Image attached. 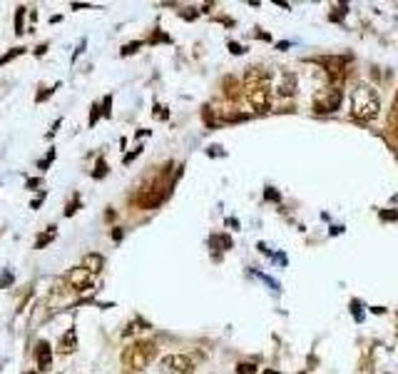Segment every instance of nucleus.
I'll use <instances>...</instances> for the list:
<instances>
[{
	"label": "nucleus",
	"mask_w": 398,
	"mask_h": 374,
	"mask_svg": "<svg viewBox=\"0 0 398 374\" xmlns=\"http://www.w3.org/2000/svg\"><path fill=\"white\" fill-rule=\"evenodd\" d=\"M244 95L249 100V105L257 112H266L269 110V73L262 68H252L242 80Z\"/></svg>",
	"instance_id": "nucleus-1"
},
{
	"label": "nucleus",
	"mask_w": 398,
	"mask_h": 374,
	"mask_svg": "<svg viewBox=\"0 0 398 374\" xmlns=\"http://www.w3.org/2000/svg\"><path fill=\"white\" fill-rule=\"evenodd\" d=\"M351 112L361 122H371L381 115V97L371 85H358L351 95Z\"/></svg>",
	"instance_id": "nucleus-2"
},
{
	"label": "nucleus",
	"mask_w": 398,
	"mask_h": 374,
	"mask_svg": "<svg viewBox=\"0 0 398 374\" xmlns=\"http://www.w3.org/2000/svg\"><path fill=\"white\" fill-rule=\"evenodd\" d=\"M154 357H157V342H152V339H137L134 344H130L122 352V364L130 372H142Z\"/></svg>",
	"instance_id": "nucleus-3"
},
{
	"label": "nucleus",
	"mask_w": 398,
	"mask_h": 374,
	"mask_svg": "<svg viewBox=\"0 0 398 374\" xmlns=\"http://www.w3.org/2000/svg\"><path fill=\"white\" fill-rule=\"evenodd\" d=\"M164 197H167V187H164V185L159 182V177H157V180H152L147 187H142V190L134 195V205L142 207V210H152V207L162 205Z\"/></svg>",
	"instance_id": "nucleus-4"
},
{
	"label": "nucleus",
	"mask_w": 398,
	"mask_h": 374,
	"mask_svg": "<svg viewBox=\"0 0 398 374\" xmlns=\"http://www.w3.org/2000/svg\"><path fill=\"white\" fill-rule=\"evenodd\" d=\"M341 100H343V90L338 85H329L314 97V110L316 112H336L341 107Z\"/></svg>",
	"instance_id": "nucleus-5"
},
{
	"label": "nucleus",
	"mask_w": 398,
	"mask_h": 374,
	"mask_svg": "<svg viewBox=\"0 0 398 374\" xmlns=\"http://www.w3.org/2000/svg\"><path fill=\"white\" fill-rule=\"evenodd\" d=\"M162 374H194V364L187 354H167L159 362Z\"/></svg>",
	"instance_id": "nucleus-6"
},
{
	"label": "nucleus",
	"mask_w": 398,
	"mask_h": 374,
	"mask_svg": "<svg viewBox=\"0 0 398 374\" xmlns=\"http://www.w3.org/2000/svg\"><path fill=\"white\" fill-rule=\"evenodd\" d=\"M92 277H95V275H90V272L80 265V267L70 270V275L65 277V282H67V287H70L72 292H77V295H80V292H85V290H90V287H92Z\"/></svg>",
	"instance_id": "nucleus-7"
},
{
	"label": "nucleus",
	"mask_w": 398,
	"mask_h": 374,
	"mask_svg": "<svg viewBox=\"0 0 398 374\" xmlns=\"http://www.w3.org/2000/svg\"><path fill=\"white\" fill-rule=\"evenodd\" d=\"M35 362H38V372H50V367H53V349H50L48 339H38L35 342Z\"/></svg>",
	"instance_id": "nucleus-8"
},
{
	"label": "nucleus",
	"mask_w": 398,
	"mask_h": 374,
	"mask_svg": "<svg viewBox=\"0 0 398 374\" xmlns=\"http://www.w3.org/2000/svg\"><path fill=\"white\" fill-rule=\"evenodd\" d=\"M321 63L326 65V73H329V77H331L333 82L346 80V63H343V58H326Z\"/></svg>",
	"instance_id": "nucleus-9"
},
{
	"label": "nucleus",
	"mask_w": 398,
	"mask_h": 374,
	"mask_svg": "<svg viewBox=\"0 0 398 374\" xmlns=\"http://www.w3.org/2000/svg\"><path fill=\"white\" fill-rule=\"evenodd\" d=\"M75 349H77V332H75V327H70L58 342V352L60 354H72Z\"/></svg>",
	"instance_id": "nucleus-10"
},
{
	"label": "nucleus",
	"mask_w": 398,
	"mask_h": 374,
	"mask_svg": "<svg viewBox=\"0 0 398 374\" xmlns=\"http://www.w3.org/2000/svg\"><path fill=\"white\" fill-rule=\"evenodd\" d=\"M296 87H299V85H296V75L284 73L281 80H279V90H276V92H279L281 97H291V95H296Z\"/></svg>",
	"instance_id": "nucleus-11"
},
{
	"label": "nucleus",
	"mask_w": 398,
	"mask_h": 374,
	"mask_svg": "<svg viewBox=\"0 0 398 374\" xmlns=\"http://www.w3.org/2000/svg\"><path fill=\"white\" fill-rule=\"evenodd\" d=\"M82 267H85L90 275H97V272H102V267H105V260H102V255H97V252H90V255H85V260H82Z\"/></svg>",
	"instance_id": "nucleus-12"
},
{
	"label": "nucleus",
	"mask_w": 398,
	"mask_h": 374,
	"mask_svg": "<svg viewBox=\"0 0 398 374\" xmlns=\"http://www.w3.org/2000/svg\"><path fill=\"white\" fill-rule=\"evenodd\" d=\"M242 90H244V87H242L234 77H227V80H224V95H227L229 100H239V97H242Z\"/></svg>",
	"instance_id": "nucleus-13"
},
{
	"label": "nucleus",
	"mask_w": 398,
	"mask_h": 374,
	"mask_svg": "<svg viewBox=\"0 0 398 374\" xmlns=\"http://www.w3.org/2000/svg\"><path fill=\"white\" fill-rule=\"evenodd\" d=\"M55 237H58V227H55V224H50V227H48L43 234H38V239H35V250H43V247H48V244H50Z\"/></svg>",
	"instance_id": "nucleus-14"
},
{
	"label": "nucleus",
	"mask_w": 398,
	"mask_h": 374,
	"mask_svg": "<svg viewBox=\"0 0 398 374\" xmlns=\"http://www.w3.org/2000/svg\"><path fill=\"white\" fill-rule=\"evenodd\" d=\"M388 130L398 135V90H396V97H393V105H391V112H388Z\"/></svg>",
	"instance_id": "nucleus-15"
},
{
	"label": "nucleus",
	"mask_w": 398,
	"mask_h": 374,
	"mask_svg": "<svg viewBox=\"0 0 398 374\" xmlns=\"http://www.w3.org/2000/svg\"><path fill=\"white\" fill-rule=\"evenodd\" d=\"M25 53V48H10V53H5L3 58H0V65H8L10 60H15L18 55H23Z\"/></svg>",
	"instance_id": "nucleus-16"
},
{
	"label": "nucleus",
	"mask_w": 398,
	"mask_h": 374,
	"mask_svg": "<svg viewBox=\"0 0 398 374\" xmlns=\"http://www.w3.org/2000/svg\"><path fill=\"white\" fill-rule=\"evenodd\" d=\"M25 10H28V8H23V5H20V8H18V13H15V33H18V35H20V33H25V28H23Z\"/></svg>",
	"instance_id": "nucleus-17"
},
{
	"label": "nucleus",
	"mask_w": 398,
	"mask_h": 374,
	"mask_svg": "<svg viewBox=\"0 0 398 374\" xmlns=\"http://www.w3.org/2000/svg\"><path fill=\"white\" fill-rule=\"evenodd\" d=\"M58 87H60V85H53V87H45L43 92H38V95H35V102H43V100H48V97H50V95H53V92H55Z\"/></svg>",
	"instance_id": "nucleus-18"
},
{
	"label": "nucleus",
	"mask_w": 398,
	"mask_h": 374,
	"mask_svg": "<svg viewBox=\"0 0 398 374\" xmlns=\"http://www.w3.org/2000/svg\"><path fill=\"white\" fill-rule=\"evenodd\" d=\"M77 207H80V195H75L72 200H70V205H67V210H65V215L67 217H72L75 212H77Z\"/></svg>",
	"instance_id": "nucleus-19"
},
{
	"label": "nucleus",
	"mask_w": 398,
	"mask_h": 374,
	"mask_svg": "<svg viewBox=\"0 0 398 374\" xmlns=\"http://www.w3.org/2000/svg\"><path fill=\"white\" fill-rule=\"evenodd\" d=\"M237 374H257V367H254L252 362H242V364L237 367Z\"/></svg>",
	"instance_id": "nucleus-20"
},
{
	"label": "nucleus",
	"mask_w": 398,
	"mask_h": 374,
	"mask_svg": "<svg viewBox=\"0 0 398 374\" xmlns=\"http://www.w3.org/2000/svg\"><path fill=\"white\" fill-rule=\"evenodd\" d=\"M105 175H107V162H105V160H97V167H95L92 177H105Z\"/></svg>",
	"instance_id": "nucleus-21"
},
{
	"label": "nucleus",
	"mask_w": 398,
	"mask_h": 374,
	"mask_svg": "<svg viewBox=\"0 0 398 374\" xmlns=\"http://www.w3.org/2000/svg\"><path fill=\"white\" fill-rule=\"evenodd\" d=\"M137 48H142V43H130V45H125V48H122V55H132V53H137Z\"/></svg>",
	"instance_id": "nucleus-22"
},
{
	"label": "nucleus",
	"mask_w": 398,
	"mask_h": 374,
	"mask_svg": "<svg viewBox=\"0 0 398 374\" xmlns=\"http://www.w3.org/2000/svg\"><path fill=\"white\" fill-rule=\"evenodd\" d=\"M10 282H13V275L5 270V272H3V277H0V287H10Z\"/></svg>",
	"instance_id": "nucleus-23"
},
{
	"label": "nucleus",
	"mask_w": 398,
	"mask_h": 374,
	"mask_svg": "<svg viewBox=\"0 0 398 374\" xmlns=\"http://www.w3.org/2000/svg\"><path fill=\"white\" fill-rule=\"evenodd\" d=\"M53 157H55V152H53V150H50V152H48V157H45V160H43V162H40V170H45V167H48V165H50V162H53Z\"/></svg>",
	"instance_id": "nucleus-24"
},
{
	"label": "nucleus",
	"mask_w": 398,
	"mask_h": 374,
	"mask_svg": "<svg viewBox=\"0 0 398 374\" xmlns=\"http://www.w3.org/2000/svg\"><path fill=\"white\" fill-rule=\"evenodd\" d=\"M154 117H167V110H162L159 105L154 107Z\"/></svg>",
	"instance_id": "nucleus-25"
},
{
	"label": "nucleus",
	"mask_w": 398,
	"mask_h": 374,
	"mask_svg": "<svg viewBox=\"0 0 398 374\" xmlns=\"http://www.w3.org/2000/svg\"><path fill=\"white\" fill-rule=\"evenodd\" d=\"M398 215H393V212H381V220H396Z\"/></svg>",
	"instance_id": "nucleus-26"
},
{
	"label": "nucleus",
	"mask_w": 398,
	"mask_h": 374,
	"mask_svg": "<svg viewBox=\"0 0 398 374\" xmlns=\"http://www.w3.org/2000/svg\"><path fill=\"white\" fill-rule=\"evenodd\" d=\"M264 374H279V372H274V369H264Z\"/></svg>",
	"instance_id": "nucleus-27"
},
{
	"label": "nucleus",
	"mask_w": 398,
	"mask_h": 374,
	"mask_svg": "<svg viewBox=\"0 0 398 374\" xmlns=\"http://www.w3.org/2000/svg\"><path fill=\"white\" fill-rule=\"evenodd\" d=\"M25 374H38V372H25Z\"/></svg>",
	"instance_id": "nucleus-28"
}]
</instances>
